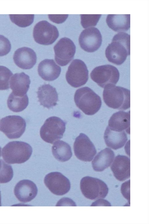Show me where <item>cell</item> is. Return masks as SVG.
I'll return each mask as SVG.
<instances>
[{"label": "cell", "instance_id": "8992f818", "mask_svg": "<svg viewBox=\"0 0 149 224\" xmlns=\"http://www.w3.org/2000/svg\"><path fill=\"white\" fill-rule=\"evenodd\" d=\"M80 188L86 198L92 200L104 198L108 192L106 184L101 180L90 176H85L81 180Z\"/></svg>", "mask_w": 149, "mask_h": 224}, {"label": "cell", "instance_id": "277c9868", "mask_svg": "<svg viewBox=\"0 0 149 224\" xmlns=\"http://www.w3.org/2000/svg\"><path fill=\"white\" fill-rule=\"evenodd\" d=\"M74 100L77 106L86 114L89 115L97 113L102 105L100 97L87 87L77 89L74 94Z\"/></svg>", "mask_w": 149, "mask_h": 224}, {"label": "cell", "instance_id": "cb8c5ba5", "mask_svg": "<svg viewBox=\"0 0 149 224\" xmlns=\"http://www.w3.org/2000/svg\"><path fill=\"white\" fill-rule=\"evenodd\" d=\"M106 21L109 27L115 32L126 31L130 27V14H109Z\"/></svg>", "mask_w": 149, "mask_h": 224}, {"label": "cell", "instance_id": "836d02e7", "mask_svg": "<svg viewBox=\"0 0 149 224\" xmlns=\"http://www.w3.org/2000/svg\"><path fill=\"white\" fill-rule=\"evenodd\" d=\"M76 206L75 203L71 199L67 198L61 199L57 203L56 206Z\"/></svg>", "mask_w": 149, "mask_h": 224}, {"label": "cell", "instance_id": "5bb4252c", "mask_svg": "<svg viewBox=\"0 0 149 224\" xmlns=\"http://www.w3.org/2000/svg\"><path fill=\"white\" fill-rule=\"evenodd\" d=\"M102 36L98 29L91 27L83 30L79 39V45L82 49L89 53L97 51L100 46Z\"/></svg>", "mask_w": 149, "mask_h": 224}, {"label": "cell", "instance_id": "5b68a950", "mask_svg": "<svg viewBox=\"0 0 149 224\" xmlns=\"http://www.w3.org/2000/svg\"><path fill=\"white\" fill-rule=\"evenodd\" d=\"M66 123L57 117L47 118L40 130L41 138L45 142L51 144L63 137L65 130Z\"/></svg>", "mask_w": 149, "mask_h": 224}, {"label": "cell", "instance_id": "8d00e7d4", "mask_svg": "<svg viewBox=\"0 0 149 224\" xmlns=\"http://www.w3.org/2000/svg\"><path fill=\"white\" fill-rule=\"evenodd\" d=\"M1 192L0 191V206H1Z\"/></svg>", "mask_w": 149, "mask_h": 224}, {"label": "cell", "instance_id": "603a6c76", "mask_svg": "<svg viewBox=\"0 0 149 224\" xmlns=\"http://www.w3.org/2000/svg\"><path fill=\"white\" fill-rule=\"evenodd\" d=\"M115 157L113 152L110 148H106L100 152L92 162L94 170L101 172L109 167L113 162Z\"/></svg>", "mask_w": 149, "mask_h": 224}, {"label": "cell", "instance_id": "d6a6232c", "mask_svg": "<svg viewBox=\"0 0 149 224\" xmlns=\"http://www.w3.org/2000/svg\"><path fill=\"white\" fill-rule=\"evenodd\" d=\"M130 180L123 183L121 187V191L123 196L130 203Z\"/></svg>", "mask_w": 149, "mask_h": 224}, {"label": "cell", "instance_id": "e0dca14e", "mask_svg": "<svg viewBox=\"0 0 149 224\" xmlns=\"http://www.w3.org/2000/svg\"><path fill=\"white\" fill-rule=\"evenodd\" d=\"M114 176L118 180L123 181L130 177V160L122 155L116 156L111 166Z\"/></svg>", "mask_w": 149, "mask_h": 224}, {"label": "cell", "instance_id": "ba28073f", "mask_svg": "<svg viewBox=\"0 0 149 224\" xmlns=\"http://www.w3.org/2000/svg\"><path fill=\"white\" fill-rule=\"evenodd\" d=\"M90 76L93 81L104 88L109 84H116L119 79L120 74L116 67L107 65L94 68L91 71Z\"/></svg>", "mask_w": 149, "mask_h": 224}, {"label": "cell", "instance_id": "52a82bcc", "mask_svg": "<svg viewBox=\"0 0 149 224\" xmlns=\"http://www.w3.org/2000/svg\"><path fill=\"white\" fill-rule=\"evenodd\" d=\"M65 78L68 84L74 88L85 84L88 78V71L85 63L79 59L73 60L68 67Z\"/></svg>", "mask_w": 149, "mask_h": 224}, {"label": "cell", "instance_id": "83f0119b", "mask_svg": "<svg viewBox=\"0 0 149 224\" xmlns=\"http://www.w3.org/2000/svg\"><path fill=\"white\" fill-rule=\"evenodd\" d=\"M13 75L8 68L0 66V90H6L9 88L10 80Z\"/></svg>", "mask_w": 149, "mask_h": 224}, {"label": "cell", "instance_id": "7402d4cb", "mask_svg": "<svg viewBox=\"0 0 149 224\" xmlns=\"http://www.w3.org/2000/svg\"><path fill=\"white\" fill-rule=\"evenodd\" d=\"M104 138L107 146L114 150L123 147L127 140L125 131H115L110 129L108 126L105 131Z\"/></svg>", "mask_w": 149, "mask_h": 224}, {"label": "cell", "instance_id": "d4e9b609", "mask_svg": "<svg viewBox=\"0 0 149 224\" xmlns=\"http://www.w3.org/2000/svg\"><path fill=\"white\" fill-rule=\"evenodd\" d=\"M52 150L54 157L56 159L61 162L68 161L72 156L70 146L62 140H58L54 142Z\"/></svg>", "mask_w": 149, "mask_h": 224}, {"label": "cell", "instance_id": "ffe728a7", "mask_svg": "<svg viewBox=\"0 0 149 224\" xmlns=\"http://www.w3.org/2000/svg\"><path fill=\"white\" fill-rule=\"evenodd\" d=\"M108 127L116 131H125L130 133V112L119 111L114 113L110 118Z\"/></svg>", "mask_w": 149, "mask_h": 224}, {"label": "cell", "instance_id": "8fae6325", "mask_svg": "<svg viewBox=\"0 0 149 224\" xmlns=\"http://www.w3.org/2000/svg\"><path fill=\"white\" fill-rule=\"evenodd\" d=\"M55 60L59 65L65 66L73 59L76 46L70 39L63 37L60 39L54 47Z\"/></svg>", "mask_w": 149, "mask_h": 224}, {"label": "cell", "instance_id": "2e32d148", "mask_svg": "<svg viewBox=\"0 0 149 224\" xmlns=\"http://www.w3.org/2000/svg\"><path fill=\"white\" fill-rule=\"evenodd\" d=\"M13 59L19 67L24 70L32 68L36 62V53L32 49L27 47L18 48L15 52Z\"/></svg>", "mask_w": 149, "mask_h": 224}, {"label": "cell", "instance_id": "f546056e", "mask_svg": "<svg viewBox=\"0 0 149 224\" xmlns=\"http://www.w3.org/2000/svg\"><path fill=\"white\" fill-rule=\"evenodd\" d=\"M101 14H81V23L84 28L96 25Z\"/></svg>", "mask_w": 149, "mask_h": 224}, {"label": "cell", "instance_id": "d6986e66", "mask_svg": "<svg viewBox=\"0 0 149 224\" xmlns=\"http://www.w3.org/2000/svg\"><path fill=\"white\" fill-rule=\"evenodd\" d=\"M38 71L39 75L42 79L51 81L55 80L59 76L61 69L53 59H45L39 64Z\"/></svg>", "mask_w": 149, "mask_h": 224}, {"label": "cell", "instance_id": "44dd1931", "mask_svg": "<svg viewBox=\"0 0 149 224\" xmlns=\"http://www.w3.org/2000/svg\"><path fill=\"white\" fill-rule=\"evenodd\" d=\"M31 81L29 76L24 72L16 73L10 80V86L15 95L23 96L26 94L29 88Z\"/></svg>", "mask_w": 149, "mask_h": 224}, {"label": "cell", "instance_id": "4dcf8cb0", "mask_svg": "<svg viewBox=\"0 0 149 224\" xmlns=\"http://www.w3.org/2000/svg\"><path fill=\"white\" fill-rule=\"evenodd\" d=\"M11 45L9 40L4 36L0 35V56L7 54L10 51Z\"/></svg>", "mask_w": 149, "mask_h": 224}, {"label": "cell", "instance_id": "6da1fadb", "mask_svg": "<svg viewBox=\"0 0 149 224\" xmlns=\"http://www.w3.org/2000/svg\"><path fill=\"white\" fill-rule=\"evenodd\" d=\"M105 53L109 62L117 65L123 64L130 54V35L123 32L115 35Z\"/></svg>", "mask_w": 149, "mask_h": 224}, {"label": "cell", "instance_id": "d590c367", "mask_svg": "<svg viewBox=\"0 0 149 224\" xmlns=\"http://www.w3.org/2000/svg\"><path fill=\"white\" fill-rule=\"evenodd\" d=\"M1 148L0 147V157L1 156ZM3 161V160L0 159V171L2 168Z\"/></svg>", "mask_w": 149, "mask_h": 224}, {"label": "cell", "instance_id": "e575fe53", "mask_svg": "<svg viewBox=\"0 0 149 224\" xmlns=\"http://www.w3.org/2000/svg\"><path fill=\"white\" fill-rule=\"evenodd\" d=\"M91 206H111V205L107 201L100 199L93 203Z\"/></svg>", "mask_w": 149, "mask_h": 224}, {"label": "cell", "instance_id": "484cf974", "mask_svg": "<svg viewBox=\"0 0 149 224\" xmlns=\"http://www.w3.org/2000/svg\"><path fill=\"white\" fill-rule=\"evenodd\" d=\"M8 108L14 112H19L24 110L29 104V98L26 94L23 96L15 95L12 92L7 101Z\"/></svg>", "mask_w": 149, "mask_h": 224}, {"label": "cell", "instance_id": "4316f807", "mask_svg": "<svg viewBox=\"0 0 149 224\" xmlns=\"http://www.w3.org/2000/svg\"><path fill=\"white\" fill-rule=\"evenodd\" d=\"M11 21L18 26L25 27L29 26L33 22V14H10Z\"/></svg>", "mask_w": 149, "mask_h": 224}, {"label": "cell", "instance_id": "9a60e30c", "mask_svg": "<svg viewBox=\"0 0 149 224\" xmlns=\"http://www.w3.org/2000/svg\"><path fill=\"white\" fill-rule=\"evenodd\" d=\"M14 192L19 201L24 203L29 202L36 196L38 189L33 182L29 180H23L15 185Z\"/></svg>", "mask_w": 149, "mask_h": 224}, {"label": "cell", "instance_id": "7a4b0ae2", "mask_svg": "<svg viewBox=\"0 0 149 224\" xmlns=\"http://www.w3.org/2000/svg\"><path fill=\"white\" fill-rule=\"evenodd\" d=\"M103 97L105 103L110 108L125 110L130 107V91L124 88L108 84L104 87Z\"/></svg>", "mask_w": 149, "mask_h": 224}, {"label": "cell", "instance_id": "1f68e13d", "mask_svg": "<svg viewBox=\"0 0 149 224\" xmlns=\"http://www.w3.org/2000/svg\"><path fill=\"white\" fill-rule=\"evenodd\" d=\"M49 18L52 22L57 24L64 22L68 17V15H48Z\"/></svg>", "mask_w": 149, "mask_h": 224}, {"label": "cell", "instance_id": "30bf717a", "mask_svg": "<svg viewBox=\"0 0 149 224\" xmlns=\"http://www.w3.org/2000/svg\"><path fill=\"white\" fill-rule=\"evenodd\" d=\"M33 37L37 43L45 45L52 44L58 38L59 32L57 28L46 20L41 21L35 26Z\"/></svg>", "mask_w": 149, "mask_h": 224}, {"label": "cell", "instance_id": "ac0fdd59", "mask_svg": "<svg viewBox=\"0 0 149 224\" xmlns=\"http://www.w3.org/2000/svg\"><path fill=\"white\" fill-rule=\"evenodd\" d=\"M40 105L48 109L57 104L58 94L55 88L49 84H44L39 87L37 92Z\"/></svg>", "mask_w": 149, "mask_h": 224}, {"label": "cell", "instance_id": "f1b7e54d", "mask_svg": "<svg viewBox=\"0 0 149 224\" xmlns=\"http://www.w3.org/2000/svg\"><path fill=\"white\" fill-rule=\"evenodd\" d=\"M13 171L11 165L3 161L0 171V183H5L10 181L13 177Z\"/></svg>", "mask_w": 149, "mask_h": 224}, {"label": "cell", "instance_id": "9c48e42d", "mask_svg": "<svg viewBox=\"0 0 149 224\" xmlns=\"http://www.w3.org/2000/svg\"><path fill=\"white\" fill-rule=\"evenodd\" d=\"M26 126L25 120L21 116L9 115L1 120L0 131L9 139H17L23 134Z\"/></svg>", "mask_w": 149, "mask_h": 224}, {"label": "cell", "instance_id": "4fadbf2b", "mask_svg": "<svg viewBox=\"0 0 149 224\" xmlns=\"http://www.w3.org/2000/svg\"><path fill=\"white\" fill-rule=\"evenodd\" d=\"M73 148L77 158L84 162L91 161L96 153L92 142L87 136L82 133L76 138Z\"/></svg>", "mask_w": 149, "mask_h": 224}, {"label": "cell", "instance_id": "3957f363", "mask_svg": "<svg viewBox=\"0 0 149 224\" xmlns=\"http://www.w3.org/2000/svg\"><path fill=\"white\" fill-rule=\"evenodd\" d=\"M32 151L31 147L28 143L13 141L3 148L1 154L4 161L8 164H20L29 159Z\"/></svg>", "mask_w": 149, "mask_h": 224}, {"label": "cell", "instance_id": "7c38bea8", "mask_svg": "<svg viewBox=\"0 0 149 224\" xmlns=\"http://www.w3.org/2000/svg\"><path fill=\"white\" fill-rule=\"evenodd\" d=\"M44 183L49 190L53 194L61 196L67 193L70 188L69 179L60 172H54L47 174Z\"/></svg>", "mask_w": 149, "mask_h": 224}]
</instances>
